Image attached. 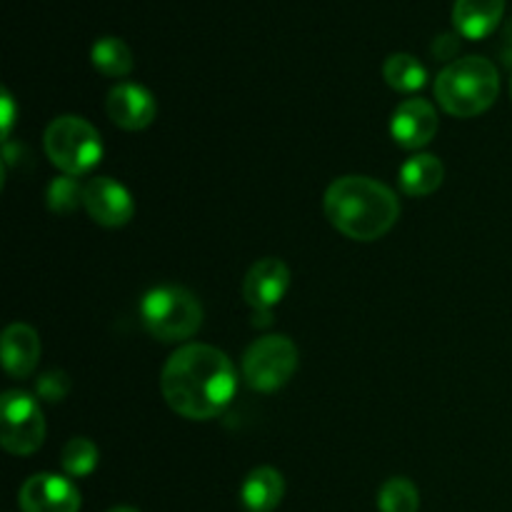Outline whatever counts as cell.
Instances as JSON below:
<instances>
[{
	"mask_svg": "<svg viewBox=\"0 0 512 512\" xmlns=\"http://www.w3.org/2000/svg\"><path fill=\"white\" fill-rule=\"evenodd\" d=\"M238 388L235 365L213 345L190 343L175 350L160 375V390L173 413L188 420H213L228 410Z\"/></svg>",
	"mask_w": 512,
	"mask_h": 512,
	"instance_id": "1",
	"label": "cell"
},
{
	"mask_svg": "<svg viewBox=\"0 0 512 512\" xmlns=\"http://www.w3.org/2000/svg\"><path fill=\"white\" fill-rule=\"evenodd\" d=\"M323 208L330 225L358 243L383 238L400 218L398 195L368 175H345L335 180L325 190Z\"/></svg>",
	"mask_w": 512,
	"mask_h": 512,
	"instance_id": "2",
	"label": "cell"
},
{
	"mask_svg": "<svg viewBox=\"0 0 512 512\" xmlns=\"http://www.w3.org/2000/svg\"><path fill=\"white\" fill-rule=\"evenodd\" d=\"M500 95V73L483 55L453 60L435 78V98L455 118H475L493 108Z\"/></svg>",
	"mask_w": 512,
	"mask_h": 512,
	"instance_id": "3",
	"label": "cell"
},
{
	"mask_svg": "<svg viewBox=\"0 0 512 512\" xmlns=\"http://www.w3.org/2000/svg\"><path fill=\"white\" fill-rule=\"evenodd\" d=\"M140 320L160 343H183L203 325V305L180 285H160L140 300Z\"/></svg>",
	"mask_w": 512,
	"mask_h": 512,
	"instance_id": "4",
	"label": "cell"
},
{
	"mask_svg": "<svg viewBox=\"0 0 512 512\" xmlns=\"http://www.w3.org/2000/svg\"><path fill=\"white\" fill-rule=\"evenodd\" d=\"M45 155L65 175H85L103 158L98 130L78 115H60L45 130Z\"/></svg>",
	"mask_w": 512,
	"mask_h": 512,
	"instance_id": "5",
	"label": "cell"
},
{
	"mask_svg": "<svg viewBox=\"0 0 512 512\" xmlns=\"http://www.w3.org/2000/svg\"><path fill=\"white\" fill-rule=\"evenodd\" d=\"M298 370V348L288 335L258 338L243 355V378L258 393H275Z\"/></svg>",
	"mask_w": 512,
	"mask_h": 512,
	"instance_id": "6",
	"label": "cell"
},
{
	"mask_svg": "<svg viewBox=\"0 0 512 512\" xmlns=\"http://www.w3.org/2000/svg\"><path fill=\"white\" fill-rule=\"evenodd\" d=\"M45 440V418L38 400L23 390H8L0 398V445L10 455H33Z\"/></svg>",
	"mask_w": 512,
	"mask_h": 512,
	"instance_id": "7",
	"label": "cell"
},
{
	"mask_svg": "<svg viewBox=\"0 0 512 512\" xmlns=\"http://www.w3.org/2000/svg\"><path fill=\"white\" fill-rule=\"evenodd\" d=\"M83 208L90 218L103 228H120L128 223L135 213V203L130 198L128 188L108 175H98L85 183Z\"/></svg>",
	"mask_w": 512,
	"mask_h": 512,
	"instance_id": "8",
	"label": "cell"
},
{
	"mask_svg": "<svg viewBox=\"0 0 512 512\" xmlns=\"http://www.w3.org/2000/svg\"><path fill=\"white\" fill-rule=\"evenodd\" d=\"M18 503L23 512H78L80 493L68 478L40 473L25 480Z\"/></svg>",
	"mask_w": 512,
	"mask_h": 512,
	"instance_id": "9",
	"label": "cell"
},
{
	"mask_svg": "<svg viewBox=\"0 0 512 512\" xmlns=\"http://www.w3.org/2000/svg\"><path fill=\"white\" fill-rule=\"evenodd\" d=\"M440 128L438 113L423 98H408L395 108L390 120V135L405 150H420L435 138Z\"/></svg>",
	"mask_w": 512,
	"mask_h": 512,
	"instance_id": "10",
	"label": "cell"
},
{
	"mask_svg": "<svg viewBox=\"0 0 512 512\" xmlns=\"http://www.w3.org/2000/svg\"><path fill=\"white\" fill-rule=\"evenodd\" d=\"M290 288V270L280 258H263L248 270L243 280V300L263 313L278 305Z\"/></svg>",
	"mask_w": 512,
	"mask_h": 512,
	"instance_id": "11",
	"label": "cell"
},
{
	"mask_svg": "<svg viewBox=\"0 0 512 512\" xmlns=\"http://www.w3.org/2000/svg\"><path fill=\"white\" fill-rule=\"evenodd\" d=\"M108 118L123 130H145L158 115V103L153 93L138 83L115 85L105 100Z\"/></svg>",
	"mask_w": 512,
	"mask_h": 512,
	"instance_id": "12",
	"label": "cell"
},
{
	"mask_svg": "<svg viewBox=\"0 0 512 512\" xmlns=\"http://www.w3.org/2000/svg\"><path fill=\"white\" fill-rule=\"evenodd\" d=\"M505 0H455L453 25L468 40H483L498 30Z\"/></svg>",
	"mask_w": 512,
	"mask_h": 512,
	"instance_id": "13",
	"label": "cell"
},
{
	"mask_svg": "<svg viewBox=\"0 0 512 512\" xmlns=\"http://www.w3.org/2000/svg\"><path fill=\"white\" fill-rule=\"evenodd\" d=\"M40 360V338L30 325L13 323L3 333V368L10 378H28Z\"/></svg>",
	"mask_w": 512,
	"mask_h": 512,
	"instance_id": "14",
	"label": "cell"
},
{
	"mask_svg": "<svg viewBox=\"0 0 512 512\" xmlns=\"http://www.w3.org/2000/svg\"><path fill=\"white\" fill-rule=\"evenodd\" d=\"M285 480L275 468H255L250 470L248 478L243 480L240 488V500H243L248 512H273L283 503Z\"/></svg>",
	"mask_w": 512,
	"mask_h": 512,
	"instance_id": "15",
	"label": "cell"
},
{
	"mask_svg": "<svg viewBox=\"0 0 512 512\" xmlns=\"http://www.w3.org/2000/svg\"><path fill=\"white\" fill-rule=\"evenodd\" d=\"M445 165L440 158L430 153H418L408 158L400 168V185L413 198H425V195L435 193L443 185Z\"/></svg>",
	"mask_w": 512,
	"mask_h": 512,
	"instance_id": "16",
	"label": "cell"
},
{
	"mask_svg": "<svg viewBox=\"0 0 512 512\" xmlns=\"http://www.w3.org/2000/svg\"><path fill=\"white\" fill-rule=\"evenodd\" d=\"M383 78L398 93H415L428 83V70L415 55L393 53L383 63Z\"/></svg>",
	"mask_w": 512,
	"mask_h": 512,
	"instance_id": "17",
	"label": "cell"
},
{
	"mask_svg": "<svg viewBox=\"0 0 512 512\" xmlns=\"http://www.w3.org/2000/svg\"><path fill=\"white\" fill-rule=\"evenodd\" d=\"M90 60H93L95 70L108 75V78H125L133 70V53H130L128 43L113 38V35L95 40Z\"/></svg>",
	"mask_w": 512,
	"mask_h": 512,
	"instance_id": "18",
	"label": "cell"
},
{
	"mask_svg": "<svg viewBox=\"0 0 512 512\" xmlns=\"http://www.w3.org/2000/svg\"><path fill=\"white\" fill-rule=\"evenodd\" d=\"M380 512H418L420 493L408 478H390L385 480L378 493Z\"/></svg>",
	"mask_w": 512,
	"mask_h": 512,
	"instance_id": "19",
	"label": "cell"
},
{
	"mask_svg": "<svg viewBox=\"0 0 512 512\" xmlns=\"http://www.w3.org/2000/svg\"><path fill=\"white\" fill-rule=\"evenodd\" d=\"M98 448L88 438H70L60 453V465L70 478H85L98 468Z\"/></svg>",
	"mask_w": 512,
	"mask_h": 512,
	"instance_id": "20",
	"label": "cell"
},
{
	"mask_svg": "<svg viewBox=\"0 0 512 512\" xmlns=\"http://www.w3.org/2000/svg\"><path fill=\"white\" fill-rule=\"evenodd\" d=\"M85 183H80L78 175H58L48 188V208L58 215L73 213L83 205Z\"/></svg>",
	"mask_w": 512,
	"mask_h": 512,
	"instance_id": "21",
	"label": "cell"
},
{
	"mask_svg": "<svg viewBox=\"0 0 512 512\" xmlns=\"http://www.w3.org/2000/svg\"><path fill=\"white\" fill-rule=\"evenodd\" d=\"M35 393H38V398L45 400V403H60V400L68 398L70 378L63 370H50V373H43L38 378Z\"/></svg>",
	"mask_w": 512,
	"mask_h": 512,
	"instance_id": "22",
	"label": "cell"
},
{
	"mask_svg": "<svg viewBox=\"0 0 512 512\" xmlns=\"http://www.w3.org/2000/svg\"><path fill=\"white\" fill-rule=\"evenodd\" d=\"M433 53L435 58H453L455 53H458V40H455V35H440L438 40L433 43Z\"/></svg>",
	"mask_w": 512,
	"mask_h": 512,
	"instance_id": "23",
	"label": "cell"
},
{
	"mask_svg": "<svg viewBox=\"0 0 512 512\" xmlns=\"http://www.w3.org/2000/svg\"><path fill=\"white\" fill-rule=\"evenodd\" d=\"M498 53L503 58L505 65H512V18H508V23L503 25V33H500V43H498Z\"/></svg>",
	"mask_w": 512,
	"mask_h": 512,
	"instance_id": "24",
	"label": "cell"
},
{
	"mask_svg": "<svg viewBox=\"0 0 512 512\" xmlns=\"http://www.w3.org/2000/svg\"><path fill=\"white\" fill-rule=\"evenodd\" d=\"M3 135L5 138H8V133H10V125H13V115H15V105H13V98H10V93L8 90H3Z\"/></svg>",
	"mask_w": 512,
	"mask_h": 512,
	"instance_id": "25",
	"label": "cell"
},
{
	"mask_svg": "<svg viewBox=\"0 0 512 512\" xmlns=\"http://www.w3.org/2000/svg\"><path fill=\"white\" fill-rule=\"evenodd\" d=\"M110 512H140V510H135V508H128V505H123V508H113Z\"/></svg>",
	"mask_w": 512,
	"mask_h": 512,
	"instance_id": "26",
	"label": "cell"
},
{
	"mask_svg": "<svg viewBox=\"0 0 512 512\" xmlns=\"http://www.w3.org/2000/svg\"><path fill=\"white\" fill-rule=\"evenodd\" d=\"M510 93H512V83H510Z\"/></svg>",
	"mask_w": 512,
	"mask_h": 512,
	"instance_id": "27",
	"label": "cell"
}]
</instances>
